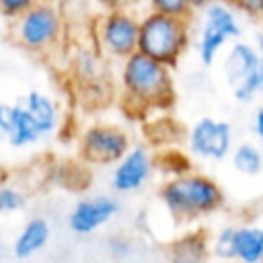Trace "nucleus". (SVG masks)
Returning <instances> with one entry per match:
<instances>
[{
  "instance_id": "15",
  "label": "nucleus",
  "mask_w": 263,
  "mask_h": 263,
  "mask_svg": "<svg viewBox=\"0 0 263 263\" xmlns=\"http://www.w3.org/2000/svg\"><path fill=\"white\" fill-rule=\"evenodd\" d=\"M49 236H51V226L45 218H41V216L29 218L12 242L14 257L16 259H29V257L37 255L39 251H43L47 247Z\"/></svg>"
},
{
  "instance_id": "18",
  "label": "nucleus",
  "mask_w": 263,
  "mask_h": 263,
  "mask_svg": "<svg viewBox=\"0 0 263 263\" xmlns=\"http://www.w3.org/2000/svg\"><path fill=\"white\" fill-rule=\"evenodd\" d=\"M232 168L245 177H255L263 171V152L253 142H240L230 152Z\"/></svg>"
},
{
  "instance_id": "16",
  "label": "nucleus",
  "mask_w": 263,
  "mask_h": 263,
  "mask_svg": "<svg viewBox=\"0 0 263 263\" xmlns=\"http://www.w3.org/2000/svg\"><path fill=\"white\" fill-rule=\"evenodd\" d=\"M41 132L35 125L33 117L29 115V111L23 107V103H14L10 105V121H8V132H6V142L8 146L21 150L27 146H33L41 140Z\"/></svg>"
},
{
  "instance_id": "34",
  "label": "nucleus",
  "mask_w": 263,
  "mask_h": 263,
  "mask_svg": "<svg viewBox=\"0 0 263 263\" xmlns=\"http://www.w3.org/2000/svg\"><path fill=\"white\" fill-rule=\"evenodd\" d=\"M95 263H99V261H95Z\"/></svg>"
},
{
  "instance_id": "3",
  "label": "nucleus",
  "mask_w": 263,
  "mask_h": 263,
  "mask_svg": "<svg viewBox=\"0 0 263 263\" xmlns=\"http://www.w3.org/2000/svg\"><path fill=\"white\" fill-rule=\"evenodd\" d=\"M191 45V21L156 12L140 16L138 51L175 70Z\"/></svg>"
},
{
  "instance_id": "19",
  "label": "nucleus",
  "mask_w": 263,
  "mask_h": 263,
  "mask_svg": "<svg viewBox=\"0 0 263 263\" xmlns=\"http://www.w3.org/2000/svg\"><path fill=\"white\" fill-rule=\"evenodd\" d=\"M72 68L82 84L95 86L101 82V53L99 51L80 49L72 60Z\"/></svg>"
},
{
  "instance_id": "6",
  "label": "nucleus",
  "mask_w": 263,
  "mask_h": 263,
  "mask_svg": "<svg viewBox=\"0 0 263 263\" xmlns=\"http://www.w3.org/2000/svg\"><path fill=\"white\" fill-rule=\"evenodd\" d=\"M140 16L132 8L103 10L95 21V43L101 55L109 60H125L138 51Z\"/></svg>"
},
{
  "instance_id": "2",
  "label": "nucleus",
  "mask_w": 263,
  "mask_h": 263,
  "mask_svg": "<svg viewBox=\"0 0 263 263\" xmlns=\"http://www.w3.org/2000/svg\"><path fill=\"white\" fill-rule=\"evenodd\" d=\"M158 201L177 224L191 226L222 212L226 208V191L218 179L193 168L181 177L162 179Z\"/></svg>"
},
{
  "instance_id": "8",
  "label": "nucleus",
  "mask_w": 263,
  "mask_h": 263,
  "mask_svg": "<svg viewBox=\"0 0 263 263\" xmlns=\"http://www.w3.org/2000/svg\"><path fill=\"white\" fill-rule=\"evenodd\" d=\"M185 144L193 160H224L234 148L232 125L222 119L201 117L187 129Z\"/></svg>"
},
{
  "instance_id": "12",
  "label": "nucleus",
  "mask_w": 263,
  "mask_h": 263,
  "mask_svg": "<svg viewBox=\"0 0 263 263\" xmlns=\"http://www.w3.org/2000/svg\"><path fill=\"white\" fill-rule=\"evenodd\" d=\"M168 261L210 263V232L205 228H189L181 232L166 249Z\"/></svg>"
},
{
  "instance_id": "13",
  "label": "nucleus",
  "mask_w": 263,
  "mask_h": 263,
  "mask_svg": "<svg viewBox=\"0 0 263 263\" xmlns=\"http://www.w3.org/2000/svg\"><path fill=\"white\" fill-rule=\"evenodd\" d=\"M23 107L29 111V115L33 117L35 125L39 127L41 136H51L60 129L62 125V109L58 105V101L53 97H49L47 92L41 90H29L23 99H21Z\"/></svg>"
},
{
  "instance_id": "28",
  "label": "nucleus",
  "mask_w": 263,
  "mask_h": 263,
  "mask_svg": "<svg viewBox=\"0 0 263 263\" xmlns=\"http://www.w3.org/2000/svg\"><path fill=\"white\" fill-rule=\"evenodd\" d=\"M253 134L263 144V107H259L253 115Z\"/></svg>"
},
{
  "instance_id": "4",
  "label": "nucleus",
  "mask_w": 263,
  "mask_h": 263,
  "mask_svg": "<svg viewBox=\"0 0 263 263\" xmlns=\"http://www.w3.org/2000/svg\"><path fill=\"white\" fill-rule=\"evenodd\" d=\"M66 37V18L53 0H39L23 16L10 23V39L35 55L53 53Z\"/></svg>"
},
{
  "instance_id": "1",
  "label": "nucleus",
  "mask_w": 263,
  "mask_h": 263,
  "mask_svg": "<svg viewBox=\"0 0 263 263\" xmlns=\"http://www.w3.org/2000/svg\"><path fill=\"white\" fill-rule=\"evenodd\" d=\"M119 97L123 109L134 117L168 113L177 101L173 70L164 64L134 51L119 66Z\"/></svg>"
},
{
  "instance_id": "9",
  "label": "nucleus",
  "mask_w": 263,
  "mask_h": 263,
  "mask_svg": "<svg viewBox=\"0 0 263 263\" xmlns=\"http://www.w3.org/2000/svg\"><path fill=\"white\" fill-rule=\"evenodd\" d=\"M156 175L154 150L148 144H132V148L111 168V189L119 195L144 189Z\"/></svg>"
},
{
  "instance_id": "10",
  "label": "nucleus",
  "mask_w": 263,
  "mask_h": 263,
  "mask_svg": "<svg viewBox=\"0 0 263 263\" xmlns=\"http://www.w3.org/2000/svg\"><path fill=\"white\" fill-rule=\"evenodd\" d=\"M119 199L109 193H97L90 197H82L74 203L68 214V226L78 236L95 234L99 228L109 224L119 214Z\"/></svg>"
},
{
  "instance_id": "17",
  "label": "nucleus",
  "mask_w": 263,
  "mask_h": 263,
  "mask_svg": "<svg viewBox=\"0 0 263 263\" xmlns=\"http://www.w3.org/2000/svg\"><path fill=\"white\" fill-rule=\"evenodd\" d=\"M154 162H156V173H160L162 179L181 177L193 171V158L189 156L187 150H181L179 146L154 150Z\"/></svg>"
},
{
  "instance_id": "32",
  "label": "nucleus",
  "mask_w": 263,
  "mask_h": 263,
  "mask_svg": "<svg viewBox=\"0 0 263 263\" xmlns=\"http://www.w3.org/2000/svg\"><path fill=\"white\" fill-rule=\"evenodd\" d=\"M259 23H261V37H263V12H261V16H259Z\"/></svg>"
},
{
  "instance_id": "14",
  "label": "nucleus",
  "mask_w": 263,
  "mask_h": 263,
  "mask_svg": "<svg viewBox=\"0 0 263 263\" xmlns=\"http://www.w3.org/2000/svg\"><path fill=\"white\" fill-rule=\"evenodd\" d=\"M259 70H261V58L257 47L245 41H236L224 60V74L228 86H236L240 80L249 78Z\"/></svg>"
},
{
  "instance_id": "31",
  "label": "nucleus",
  "mask_w": 263,
  "mask_h": 263,
  "mask_svg": "<svg viewBox=\"0 0 263 263\" xmlns=\"http://www.w3.org/2000/svg\"><path fill=\"white\" fill-rule=\"evenodd\" d=\"M257 51H259V58H261V70H263V37L259 35V41H257Z\"/></svg>"
},
{
  "instance_id": "21",
  "label": "nucleus",
  "mask_w": 263,
  "mask_h": 263,
  "mask_svg": "<svg viewBox=\"0 0 263 263\" xmlns=\"http://www.w3.org/2000/svg\"><path fill=\"white\" fill-rule=\"evenodd\" d=\"M148 12L191 21L195 10L189 0H148Z\"/></svg>"
},
{
  "instance_id": "30",
  "label": "nucleus",
  "mask_w": 263,
  "mask_h": 263,
  "mask_svg": "<svg viewBox=\"0 0 263 263\" xmlns=\"http://www.w3.org/2000/svg\"><path fill=\"white\" fill-rule=\"evenodd\" d=\"M10 175H12V173H10L6 166H2V164H0V187H2L4 183H8V181H10Z\"/></svg>"
},
{
  "instance_id": "26",
  "label": "nucleus",
  "mask_w": 263,
  "mask_h": 263,
  "mask_svg": "<svg viewBox=\"0 0 263 263\" xmlns=\"http://www.w3.org/2000/svg\"><path fill=\"white\" fill-rule=\"evenodd\" d=\"M138 0H97V4L103 10H119V8H132Z\"/></svg>"
},
{
  "instance_id": "23",
  "label": "nucleus",
  "mask_w": 263,
  "mask_h": 263,
  "mask_svg": "<svg viewBox=\"0 0 263 263\" xmlns=\"http://www.w3.org/2000/svg\"><path fill=\"white\" fill-rule=\"evenodd\" d=\"M107 253L113 261H125L134 253V242L125 234H113L107 238Z\"/></svg>"
},
{
  "instance_id": "27",
  "label": "nucleus",
  "mask_w": 263,
  "mask_h": 263,
  "mask_svg": "<svg viewBox=\"0 0 263 263\" xmlns=\"http://www.w3.org/2000/svg\"><path fill=\"white\" fill-rule=\"evenodd\" d=\"M8 121H10V105H6V103L0 101V140L6 138Z\"/></svg>"
},
{
  "instance_id": "33",
  "label": "nucleus",
  "mask_w": 263,
  "mask_h": 263,
  "mask_svg": "<svg viewBox=\"0 0 263 263\" xmlns=\"http://www.w3.org/2000/svg\"><path fill=\"white\" fill-rule=\"evenodd\" d=\"M168 263H185V261H168Z\"/></svg>"
},
{
  "instance_id": "20",
  "label": "nucleus",
  "mask_w": 263,
  "mask_h": 263,
  "mask_svg": "<svg viewBox=\"0 0 263 263\" xmlns=\"http://www.w3.org/2000/svg\"><path fill=\"white\" fill-rule=\"evenodd\" d=\"M27 201H29V191H25L16 181H12L10 175V181L0 187V214L21 212L27 205Z\"/></svg>"
},
{
  "instance_id": "29",
  "label": "nucleus",
  "mask_w": 263,
  "mask_h": 263,
  "mask_svg": "<svg viewBox=\"0 0 263 263\" xmlns=\"http://www.w3.org/2000/svg\"><path fill=\"white\" fill-rule=\"evenodd\" d=\"M191 2V6H193V10H203L205 6H210L212 2H216V0H189Z\"/></svg>"
},
{
  "instance_id": "25",
  "label": "nucleus",
  "mask_w": 263,
  "mask_h": 263,
  "mask_svg": "<svg viewBox=\"0 0 263 263\" xmlns=\"http://www.w3.org/2000/svg\"><path fill=\"white\" fill-rule=\"evenodd\" d=\"M232 10H238L251 18H259L263 12V0H222Z\"/></svg>"
},
{
  "instance_id": "11",
  "label": "nucleus",
  "mask_w": 263,
  "mask_h": 263,
  "mask_svg": "<svg viewBox=\"0 0 263 263\" xmlns=\"http://www.w3.org/2000/svg\"><path fill=\"white\" fill-rule=\"evenodd\" d=\"M230 263H263V224H234L230 242Z\"/></svg>"
},
{
  "instance_id": "7",
  "label": "nucleus",
  "mask_w": 263,
  "mask_h": 263,
  "mask_svg": "<svg viewBox=\"0 0 263 263\" xmlns=\"http://www.w3.org/2000/svg\"><path fill=\"white\" fill-rule=\"evenodd\" d=\"M240 35V25L234 10L222 0L212 2L203 8V23L197 39V55L203 66H212L222 47Z\"/></svg>"
},
{
  "instance_id": "24",
  "label": "nucleus",
  "mask_w": 263,
  "mask_h": 263,
  "mask_svg": "<svg viewBox=\"0 0 263 263\" xmlns=\"http://www.w3.org/2000/svg\"><path fill=\"white\" fill-rule=\"evenodd\" d=\"M39 0H0V16L6 21H16L29 8H33Z\"/></svg>"
},
{
  "instance_id": "22",
  "label": "nucleus",
  "mask_w": 263,
  "mask_h": 263,
  "mask_svg": "<svg viewBox=\"0 0 263 263\" xmlns=\"http://www.w3.org/2000/svg\"><path fill=\"white\" fill-rule=\"evenodd\" d=\"M263 92V70L251 74L249 78L240 80L236 86H232V95L238 103H251Z\"/></svg>"
},
{
  "instance_id": "5",
  "label": "nucleus",
  "mask_w": 263,
  "mask_h": 263,
  "mask_svg": "<svg viewBox=\"0 0 263 263\" xmlns=\"http://www.w3.org/2000/svg\"><path fill=\"white\" fill-rule=\"evenodd\" d=\"M134 144L127 127L111 121L88 123L78 134V156L80 162L90 166H113Z\"/></svg>"
}]
</instances>
